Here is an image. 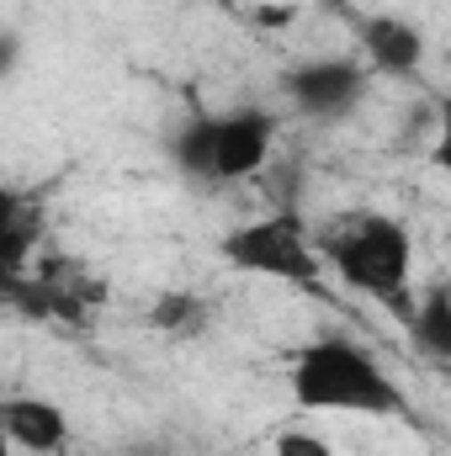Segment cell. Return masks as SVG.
Returning <instances> with one entry per match:
<instances>
[{"label":"cell","instance_id":"30bf717a","mask_svg":"<svg viewBox=\"0 0 451 456\" xmlns=\"http://www.w3.org/2000/svg\"><path fill=\"white\" fill-rule=\"evenodd\" d=\"M276 456H335V452H330V441L314 436V430H282V436H276Z\"/></svg>","mask_w":451,"mask_h":456},{"label":"cell","instance_id":"8fae6325","mask_svg":"<svg viewBox=\"0 0 451 456\" xmlns=\"http://www.w3.org/2000/svg\"><path fill=\"white\" fill-rule=\"evenodd\" d=\"M430 165L451 175V96L441 102V122H436V143H430Z\"/></svg>","mask_w":451,"mask_h":456},{"label":"cell","instance_id":"3957f363","mask_svg":"<svg viewBox=\"0 0 451 456\" xmlns=\"http://www.w3.org/2000/svg\"><path fill=\"white\" fill-rule=\"evenodd\" d=\"M271 154H276V117L266 107L197 112L170 138V159L181 165V175H192L202 186L250 181V175H260L271 165Z\"/></svg>","mask_w":451,"mask_h":456},{"label":"cell","instance_id":"277c9868","mask_svg":"<svg viewBox=\"0 0 451 456\" xmlns=\"http://www.w3.org/2000/svg\"><path fill=\"white\" fill-rule=\"evenodd\" d=\"M234 271L244 276H266V281H292V287H319L324 281V244H314L308 224L298 213H266L250 224L228 228L218 244Z\"/></svg>","mask_w":451,"mask_h":456},{"label":"cell","instance_id":"5b68a950","mask_svg":"<svg viewBox=\"0 0 451 456\" xmlns=\"http://www.w3.org/2000/svg\"><path fill=\"white\" fill-rule=\"evenodd\" d=\"M282 91L298 107V117L340 122V117L356 112L361 96H366V64H356V59H308V64L282 75Z\"/></svg>","mask_w":451,"mask_h":456},{"label":"cell","instance_id":"6da1fadb","mask_svg":"<svg viewBox=\"0 0 451 456\" xmlns=\"http://www.w3.org/2000/svg\"><path fill=\"white\" fill-rule=\"evenodd\" d=\"M287 382H292L298 409H314V414H377V419L409 414L404 387L372 361L366 345L345 340V335L308 340L292 355Z\"/></svg>","mask_w":451,"mask_h":456},{"label":"cell","instance_id":"9c48e42d","mask_svg":"<svg viewBox=\"0 0 451 456\" xmlns=\"http://www.w3.org/2000/svg\"><path fill=\"white\" fill-rule=\"evenodd\" d=\"M208 324V303L197 292H160L149 303V330L160 335H197Z\"/></svg>","mask_w":451,"mask_h":456},{"label":"cell","instance_id":"8992f818","mask_svg":"<svg viewBox=\"0 0 451 456\" xmlns=\"http://www.w3.org/2000/svg\"><path fill=\"white\" fill-rule=\"evenodd\" d=\"M0 425H5V441L16 452L59 456L70 446V414L53 398H5L0 403Z\"/></svg>","mask_w":451,"mask_h":456},{"label":"cell","instance_id":"52a82bcc","mask_svg":"<svg viewBox=\"0 0 451 456\" xmlns=\"http://www.w3.org/2000/svg\"><path fill=\"white\" fill-rule=\"evenodd\" d=\"M361 53H366V69L404 80L425 64V37L404 16H366L361 21Z\"/></svg>","mask_w":451,"mask_h":456},{"label":"cell","instance_id":"ba28073f","mask_svg":"<svg viewBox=\"0 0 451 456\" xmlns=\"http://www.w3.org/2000/svg\"><path fill=\"white\" fill-rule=\"evenodd\" d=\"M404 324H409L414 345H420L436 366H451V292L447 287H430V292L414 303V314H409Z\"/></svg>","mask_w":451,"mask_h":456},{"label":"cell","instance_id":"7c38bea8","mask_svg":"<svg viewBox=\"0 0 451 456\" xmlns=\"http://www.w3.org/2000/svg\"><path fill=\"white\" fill-rule=\"evenodd\" d=\"M122 456H170V452H160V446H127Z\"/></svg>","mask_w":451,"mask_h":456},{"label":"cell","instance_id":"4fadbf2b","mask_svg":"<svg viewBox=\"0 0 451 456\" xmlns=\"http://www.w3.org/2000/svg\"><path fill=\"white\" fill-rule=\"evenodd\" d=\"M441 371H447V382H451V366H441Z\"/></svg>","mask_w":451,"mask_h":456},{"label":"cell","instance_id":"7a4b0ae2","mask_svg":"<svg viewBox=\"0 0 451 456\" xmlns=\"http://www.w3.org/2000/svg\"><path fill=\"white\" fill-rule=\"evenodd\" d=\"M324 260L340 271V281L372 303H388L398 319L414 314V239L409 228L388 213H350L345 224L330 228L324 239Z\"/></svg>","mask_w":451,"mask_h":456}]
</instances>
